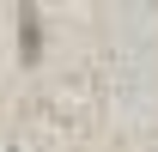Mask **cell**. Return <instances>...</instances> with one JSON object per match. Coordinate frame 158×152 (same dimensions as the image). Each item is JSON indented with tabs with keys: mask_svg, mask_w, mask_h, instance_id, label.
Listing matches in <instances>:
<instances>
[{
	"mask_svg": "<svg viewBox=\"0 0 158 152\" xmlns=\"http://www.w3.org/2000/svg\"><path fill=\"white\" fill-rule=\"evenodd\" d=\"M19 49H24V61L43 55V19H37V6H24V12H19Z\"/></svg>",
	"mask_w": 158,
	"mask_h": 152,
	"instance_id": "obj_1",
	"label": "cell"
}]
</instances>
